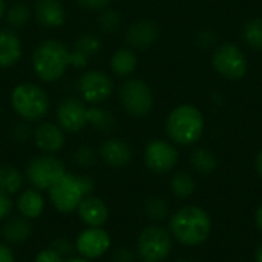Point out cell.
Returning <instances> with one entry per match:
<instances>
[{"mask_svg":"<svg viewBox=\"0 0 262 262\" xmlns=\"http://www.w3.org/2000/svg\"><path fill=\"white\" fill-rule=\"evenodd\" d=\"M169 232L180 244L196 247L209 239L212 233V218L198 206H184L170 215Z\"/></svg>","mask_w":262,"mask_h":262,"instance_id":"cell-1","label":"cell"},{"mask_svg":"<svg viewBox=\"0 0 262 262\" xmlns=\"http://www.w3.org/2000/svg\"><path fill=\"white\" fill-rule=\"evenodd\" d=\"M95 181L91 175L86 173H74L66 172L49 190V203L51 206L61 215H69L77 210L80 203L94 195Z\"/></svg>","mask_w":262,"mask_h":262,"instance_id":"cell-2","label":"cell"},{"mask_svg":"<svg viewBox=\"0 0 262 262\" xmlns=\"http://www.w3.org/2000/svg\"><path fill=\"white\" fill-rule=\"evenodd\" d=\"M69 66L71 51L60 40H45L32 52V69L45 83H54L60 80Z\"/></svg>","mask_w":262,"mask_h":262,"instance_id":"cell-3","label":"cell"},{"mask_svg":"<svg viewBox=\"0 0 262 262\" xmlns=\"http://www.w3.org/2000/svg\"><path fill=\"white\" fill-rule=\"evenodd\" d=\"M166 132L175 144L192 146L203 137L204 115L193 104H180L167 115Z\"/></svg>","mask_w":262,"mask_h":262,"instance_id":"cell-4","label":"cell"},{"mask_svg":"<svg viewBox=\"0 0 262 262\" xmlns=\"http://www.w3.org/2000/svg\"><path fill=\"white\" fill-rule=\"evenodd\" d=\"M46 91L35 83H20L11 92V106L26 123L40 121L49 111Z\"/></svg>","mask_w":262,"mask_h":262,"instance_id":"cell-5","label":"cell"},{"mask_svg":"<svg viewBox=\"0 0 262 262\" xmlns=\"http://www.w3.org/2000/svg\"><path fill=\"white\" fill-rule=\"evenodd\" d=\"M172 247L173 238L169 229L152 224L138 233L135 253L141 262H163L169 258Z\"/></svg>","mask_w":262,"mask_h":262,"instance_id":"cell-6","label":"cell"},{"mask_svg":"<svg viewBox=\"0 0 262 262\" xmlns=\"http://www.w3.org/2000/svg\"><path fill=\"white\" fill-rule=\"evenodd\" d=\"M64 163L51 154H41L38 157H34L25 170V178L31 184V187L48 192L64 173H66Z\"/></svg>","mask_w":262,"mask_h":262,"instance_id":"cell-7","label":"cell"},{"mask_svg":"<svg viewBox=\"0 0 262 262\" xmlns=\"http://www.w3.org/2000/svg\"><path fill=\"white\" fill-rule=\"evenodd\" d=\"M120 103L123 109L137 118L150 114L154 107V92L150 86L140 78H129L120 88Z\"/></svg>","mask_w":262,"mask_h":262,"instance_id":"cell-8","label":"cell"},{"mask_svg":"<svg viewBox=\"0 0 262 262\" xmlns=\"http://www.w3.org/2000/svg\"><path fill=\"white\" fill-rule=\"evenodd\" d=\"M215 71L227 80H239L247 72V58L235 43H224L218 46L212 55Z\"/></svg>","mask_w":262,"mask_h":262,"instance_id":"cell-9","label":"cell"},{"mask_svg":"<svg viewBox=\"0 0 262 262\" xmlns=\"http://www.w3.org/2000/svg\"><path fill=\"white\" fill-rule=\"evenodd\" d=\"M75 253L89 261H95L109 253L112 236L104 227H84L74 239Z\"/></svg>","mask_w":262,"mask_h":262,"instance_id":"cell-10","label":"cell"},{"mask_svg":"<svg viewBox=\"0 0 262 262\" xmlns=\"http://www.w3.org/2000/svg\"><path fill=\"white\" fill-rule=\"evenodd\" d=\"M178 160L180 154L173 143L166 140H150L146 144L144 164L150 172L157 175H166L172 172L177 167Z\"/></svg>","mask_w":262,"mask_h":262,"instance_id":"cell-11","label":"cell"},{"mask_svg":"<svg viewBox=\"0 0 262 262\" xmlns=\"http://www.w3.org/2000/svg\"><path fill=\"white\" fill-rule=\"evenodd\" d=\"M77 88H78L81 98L86 103L97 104V103L106 101L111 97L114 91V81L111 75L106 74L104 71L92 69V71L84 72L78 78Z\"/></svg>","mask_w":262,"mask_h":262,"instance_id":"cell-12","label":"cell"},{"mask_svg":"<svg viewBox=\"0 0 262 262\" xmlns=\"http://www.w3.org/2000/svg\"><path fill=\"white\" fill-rule=\"evenodd\" d=\"M55 118L64 132L77 134L88 126V107L78 98H66L57 106Z\"/></svg>","mask_w":262,"mask_h":262,"instance_id":"cell-13","label":"cell"},{"mask_svg":"<svg viewBox=\"0 0 262 262\" xmlns=\"http://www.w3.org/2000/svg\"><path fill=\"white\" fill-rule=\"evenodd\" d=\"M66 132L57 124L51 121H43L37 124L32 130V140L37 149L43 154L55 155L66 144Z\"/></svg>","mask_w":262,"mask_h":262,"instance_id":"cell-14","label":"cell"},{"mask_svg":"<svg viewBox=\"0 0 262 262\" xmlns=\"http://www.w3.org/2000/svg\"><path fill=\"white\" fill-rule=\"evenodd\" d=\"M100 160L111 169H124L134 158V150L123 138L111 137L104 140L98 149Z\"/></svg>","mask_w":262,"mask_h":262,"instance_id":"cell-15","label":"cell"},{"mask_svg":"<svg viewBox=\"0 0 262 262\" xmlns=\"http://www.w3.org/2000/svg\"><path fill=\"white\" fill-rule=\"evenodd\" d=\"M160 37L158 23L150 18H140L134 21L126 31V40L132 49L146 51L157 43Z\"/></svg>","mask_w":262,"mask_h":262,"instance_id":"cell-16","label":"cell"},{"mask_svg":"<svg viewBox=\"0 0 262 262\" xmlns=\"http://www.w3.org/2000/svg\"><path fill=\"white\" fill-rule=\"evenodd\" d=\"M77 215L86 227H104L109 221V206L103 198L89 195L77 207Z\"/></svg>","mask_w":262,"mask_h":262,"instance_id":"cell-17","label":"cell"},{"mask_svg":"<svg viewBox=\"0 0 262 262\" xmlns=\"http://www.w3.org/2000/svg\"><path fill=\"white\" fill-rule=\"evenodd\" d=\"M34 233L32 221L21 215H11L2 224V239L9 246H21Z\"/></svg>","mask_w":262,"mask_h":262,"instance_id":"cell-18","label":"cell"},{"mask_svg":"<svg viewBox=\"0 0 262 262\" xmlns=\"http://www.w3.org/2000/svg\"><path fill=\"white\" fill-rule=\"evenodd\" d=\"M32 12L37 21L48 29L60 28L66 20L64 6L58 0H35Z\"/></svg>","mask_w":262,"mask_h":262,"instance_id":"cell-19","label":"cell"},{"mask_svg":"<svg viewBox=\"0 0 262 262\" xmlns=\"http://www.w3.org/2000/svg\"><path fill=\"white\" fill-rule=\"evenodd\" d=\"M46 207V201L45 196L40 190L29 187V189H23L18 195H17V201H15V209L18 212V215L34 221L38 220Z\"/></svg>","mask_w":262,"mask_h":262,"instance_id":"cell-20","label":"cell"},{"mask_svg":"<svg viewBox=\"0 0 262 262\" xmlns=\"http://www.w3.org/2000/svg\"><path fill=\"white\" fill-rule=\"evenodd\" d=\"M101 48V41L95 34H83L75 41L74 51H71V66L83 69L88 66L89 58L95 55Z\"/></svg>","mask_w":262,"mask_h":262,"instance_id":"cell-21","label":"cell"},{"mask_svg":"<svg viewBox=\"0 0 262 262\" xmlns=\"http://www.w3.org/2000/svg\"><path fill=\"white\" fill-rule=\"evenodd\" d=\"M21 40L12 29H0V68H11L21 58Z\"/></svg>","mask_w":262,"mask_h":262,"instance_id":"cell-22","label":"cell"},{"mask_svg":"<svg viewBox=\"0 0 262 262\" xmlns=\"http://www.w3.org/2000/svg\"><path fill=\"white\" fill-rule=\"evenodd\" d=\"M111 71L117 77H129L135 72L138 66V58L137 54L132 48H120L117 49L111 60H109Z\"/></svg>","mask_w":262,"mask_h":262,"instance_id":"cell-23","label":"cell"},{"mask_svg":"<svg viewBox=\"0 0 262 262\" xmlns=\"http://www.w3.org/2000/svg\"><path fill=\"white\" fill-rule=\"evenodd\" d=\"M25 175L12 164L0 166V192L8 196L18 195L25 187Z\"/></svg>","mask_w":262,"mask_h":262,"instance_id":"cell-24","label":"cell"},{"mask_svg":"<svg viewBox=\"0 0 262 262\" xmlns=\"http://www.w3.org/2000/svg\"><path fill=\"white\" fill-rule=\"evenodd\" d=\"M190 164L192 167L201 173V175H210L218 167V158L215 152H212L207 147H198L190 155Z\"/></svg>","mask_w":262,"mask_h":262,"instance_id":"cell-25","label":"cell"},{"mask_svg":"<svg viewBox=\"0 0 262 262\" xmlns=\"http://www.w3.org/2000/svg\"><path fill=\"white\" fill-rule=\"evenodd\" d=\"M88 124H91L92 127H95L103 134H111L115 129L117 121L115 117L107 109H103L100 106H92L88 107Z\"/></svg>","mask_w":262,"mask_h":262,"instance_id":"cell-26","label":"cell"},{"mask_svg":"<svg viewBox=\"0 0 262 262\" xmlns=\"http://www.w3.org/2000/svg\"><path fill=\"white\" fill-rule=\"evenodd\" d=\"M195 189H196V183L189 172H184V170L177 172L170 180V190L173 196L178 200L190 198L195 193Z\"/></svg>","mask_w":262,"mask_h":262,"instance_id":"cell-27","label":"cell"},{"mask_svg":"<svg viewBox=\"0 0 262 262\" xmlns=\"http://www.w3.org/2000/svg\"><path fill=\"white\" fill-rule=\"evenodd\" d=\"M243 40L249 48L262 51V17L250 18L244 23Z\"/></svg>","mask_w":262,"mask_h":262,"instance_id":"cell-28","label":"cell"},{"mask_svg":"<svg viewBox=\"0 0 262 262\" xmlns=\"http://www.w3.org/2000/svg\"><path fill=\"white\" fill-rule=\"evenodd\" d=\"M144 215L154 221V223H161L166 218H169V204L164 198L161 196H149L144 201Z\"/></svg>","mask_w":262,"mask_h":262,"instance_id":"cell-29","label":"cell"},{"mask_svg":"<svg viewBox=\"0 0 262 262\" xmlns=\"http://www.w3.org/2000/svg\"><path fill=\"white\" fill-rule=\"evenodd\" d=\"M6 15V21L12 29L17 28H23L29 18H31V8L25 3H15L12 6H9L5 12Z\"/></svg>","mask_w":262,"mask_h":262,"instance_id":"cell-30","label":"cell"},{"mask_svg":"<svg viewBox=\"0 0 262 262\" xmlns=\"http://www.w3.org/2000/svg\"><path fill=\"white\" fill-rule=\"evenodd\" d=\"M97 160H98V152H95L91 146H78L72 152V163L80 169L94 167Z\"/></svg>","mask_w":262,"mask_h":262,"instance_id":"cell-31","label":"cell"},{"mask_svg":"<svg viewBox=\"0 0 262 262\" xmlns=\"http://www.w3.org/2000/svg\"><path fill=\"white\" fill-rule=\"evenodd\" d=\"M97 21H98V26H100L101 31H104V32H115L120 28V25H121V15L115 9L104 8V9H101Z\"/></svg>","mask_w":262,"mask_h":262,"instance_id":"cell-32","label":"cell"},{"mask_svg":"<svg viewBox=\"0 0 262 262\" xmlns=\"http://www.w3.org/2000/svg\"><path fill=\"white\" fill-rule=\"evenodd\" d=\"M51 247L54 250H57L66 259L74 256V252H75L74 241L71 238H68V236H57V238H54V241L51 243Z\"/></svg>","mask_w":262,"mask_h":262,"instance_id":"cell-33","label":"cell"},{"mask_svg":"<svg viewBox=\"0 0 262 262\" xmlns=\"http://www.w3.org/2000/svg\"><path fill=\"white\" fill-rule=\"evenodd\" d=\"M66 261V258L64 256H61L57 250H54L51 246H48V247H45V249H41L37 255H35V258H34V262H64Z\"/></svg>","mask_w":262,"mask_h":262,"instance_id":"cell-34","label":"cell"},{"mask_svg":"<svg viewBox=\"0 0 262 262\" xmlns=\"http://www.w3.org/2000/svg\"><path fill=\"white\" fill-rule=\"evenodd\" d=\"M32 130H34V129H31V127L28 126L26 121L18 123V124H15L14 129H12V138L17 140L18 143L28 141L29 138H32Z\"/></svg>","mask_w":262,"mask_h":262,"instance_id":"cell-35","label":"cell"},{"mask_svg":"<svg viewBox=\"0 0 262 262\" xmlns=\"http://www.w3.org/2000/svg\"><path fill=\"white\" fill-rule=\"evenodd\" d=\"M15 207V203L11 196L0 192V223H3L8 216L12 215V210Z\"/></svg>","mask_w":262,"mask_h":262,"instance_id":"cell-36","label":"cell"},{"mask_svg":"<svg viewBox=\"0 0 262 262\" xmlns=\"http://www.w3.org/2000/svg\"><path fill=\"white\" fill-rule=\"evenodd\" d=\"M137 253L127 247H118L112 253V262H135Z\"/></svg>","mask_w":262,"mask_h":262,"instance_id":"cell-37","label":"cell"},{"mask_svg":"<svg viewBox=\"0 0 262 262\" xmlns=\"http://www.w3.org/2000/svg\"><path fill=\"white\" fill-rule=\"evenodd\" d=\"M77 2L81 8L89 11H101L107 8V5L111 3V0H77Z\"/></svg>","mask_w":262,"mask_h":262,"instance_id":"cell-38","label":"cell"},{"mask_svg":"<svg viewBox=\"0 0 262 262\" xmlns=\"http://www.w3.org/2000/svg\"><path fill=\"white\" fill-rule=\"evenodd\" d=\"M0 262H17L11 246L3 241H0Z\"/></svg>","mask_w":262,"mask_h":262,"instance_id":"cell-39","label":"cell"},{"mask_svg":"<svg viewBox=\"0 0 262 262\" xmlns=\"http://www.w3.org/2000/svg\"><path fill=\"white\" fill-rule=\"evenodd\" d=\"M255 223H256V227L262 232V204L255 212Z\"/></svg>","mask_w":262,"mask_h":262,"instance_id":"cell-40","label":"cell"},{"mask_svg":"<svg viewBox=\"0 0 262 262\" xmlns=\"http://www.w3.org/2000/svg\"><path fill=\"white\" fill-rule=\"evenodd\" d=\"M255 167H256V172L258 175L262 178V149L258 152L256 155V160H255Z\"/></svg>","mask_w":262,"mask_h":262,"instance_id":"cell-41","label":"cell"},{"mask_svg":"<svg viewBox=\"0 0 262 262\" xmlns=\"http://www.w3.org/2000/svg\"><path fill=\"white\" fill-rule=\"evenodd\" d=\"M64 262H92L89 261V259H86V258H81V256H71V258H68Z\"/></svg>","mask_w":262,"mask_h":262,"instance_id":"cell-42","label":"cell"},{"mask_svg":"<svg viewBox=\"0 0 262 262\" xmlns=\"http://www.w3.org/2000/svg\"><path fill=\"white\" fill-rule=\"evenodd\" d=\"M255 262H262V243L258 246V249L255 252Z\"/></svg>","mask_w":262,"mask_h":262,"instance_id":"cell-43","label":"cell"},{"mask_svg":"<svg viewBox=\"0 0 262 262\" xmlns=\"http://www.w3.org/2000/svg\"><path fill=\"white\" fill-rule=\"evenodd\" d=\"M5 12H6V3H5V0H0V20L3 18Z\"/></svg>","mask_w":262,"mask_h":262,"instance_id":"cell-44","label":"cell"},{"mask_svg":"<svg viewBox=\"0 0 262 262\" xmlns=\"http://www.w3.org/2000/svg\"><path fill=\"white\" fill-rule=\"evenodd\" d=\"M175 262H196L195 259H192V258H178Z\"/></svg>","mask_w":262,"mask_h":262,"instance_id":"cell-45","label":"cell"},{"mask_svg":"<svg viewBox=\"0 0 262 262\" xmlns=\"http://www.w3.org/2000/svg\"><path fill=\"white\" fill-rule=\"evenodd\" d=\"M0 239H2V223H0Z\"/></svg>","mask_w":262,"mask_h":262,"instance_id":"cell-46","label":"cell"}]
</instances>
